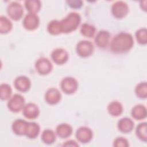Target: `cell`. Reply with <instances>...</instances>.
Masks as SVG:
<instances>
[{
    "instance_id": "obj_1",
    "label": "cell",
    "mask_w": 147,
    "mask_h": 147,
    "mask_svg": "<svg viewBox=\"0 0 147 147\" xmlns=\"http://www.w3.org/2000/svg\"><path fill=\"white\" fill-rule=\"evenodd\" d=\"M133 45V38L129 33L121 32L117 34L111 42V49L115 53H124Z\"/></svg>"
},
{
    "instance_id": "obj_2",
    "label": "cell",
    "mask_w": 147,
    "mask_h": 147,
    "mask_svg": "<svg viewBox=\"0 0 147 147\" xmlns=\"http://www.w3.org/2000/svg\"><path fill=\"white\" fill-rule=\"evenodd\" d=\"M80 22V17L76 13H69L60 22L61 32L69 33L75 30Z\"/></svg>"
},
{
    "instance_id": "obj_3",
    "label": "cell",
    "mask_w": 147,
    "mask_h": 147,
    "mask_svg": "<svg viewBox=\"0 0 147 147\" xmlns=\"http://www.w3.org/2000/svg\"><path fill=\"white\" fill-rule=\"evenodd\" d=\"M24 97L20 94H17L10 98L7 103V107L13 112H18L24 108Z\"/></svg>"
},
{
    "instance_id": "obj_4",
    "label": "cell",
    "mask_w": 147,
    "mask_h": 147,
    "mask_svg": "<svg viewBox=\"0 0 147 147\" xmlns=\"http://www.w3.org/2000/svg\"><path fill=\"white\" fill-rule=\"evenodd\" d=\"M94 50V46L91 42L87 40L80 41L76 46L78 54L83 57L91 55Z\"/></svg>"
},
{
    "instance_id": "obj_5",
    "label": "cell",
    "mask_w": 147,
    "mask_h": 147,
    "mask_svg": "<svg viewBox=\"0 0 147 147\" xmlns=\"http://www.w3.org/2000/svg\"><path fill=\"white\" fill-rule=\"evenodd\" d=\"M111 11L113 16L118 18L125 17L128 11L127 4L122 1H117L112 5Z\"/></svg>"
},
{
    "instance_id": "obj_6",
    "label": "cell",
    "mask_w": 147,
    "mask_h": 147,
    "mask_svg": "<svg viewBox=\"0 0 147 147\" xmlns=\"http://www.w3.org/2000/svg\"><path fill=\"white\" fill-rule=\"evenodd\" d=\"M61 88L66 94H72L77 90V81L72 77H66L61 82Z\"/></svg>"
},
{
    "instance_id": "obj_7",
    "label": "cell",
    "mask_w": 147,
    "mask_h": 147,
    "mask_svg": "<svg viewBox=\"0 0 147 147\" xmlns=\"http://www.w3.org/2000/svg\"><path fill=\"white\" fill-rule=\"evenodd\" d=\"M9 17L14 20H18L21 18L24 12L22 6L16 2H11L7 8Z\"/></svg>"
},
{
    "instance_id": "obj_8",
    "label": "cell",
    "mask_w": 147,
    "mask_h": 147,
    "mask_svg": "<svg viewBox=\"0 0 147 147\" xmlns=\"http://www.w3.org/2000/svg\"><path fill=\"white\" fill-rule=\"evenodd\" d=\"M36 68L39 74L45 75L51 71L52 65L51 62L48 59L42 57L36 61Z\"/></svg>"
},
{
    "instance_id": "obj_9",
    "label": "cell",
    "mask_w": 147,
    "mask_h": 147,
    "mask_svg": "<svg viewBox=\"0 0 147 147\" xmlns=\"http://www.w3.org/2000/svg\"><path fill=\"white\" fill-rule=\"evenodd\" d=\"M76 137L80 142L87 143L92 139V132L91 130L87 127H81L77 130Z\"/></svg>"
},
{
    "instance_id": "obj_10",
    "label": "cell",
    "mask_w": 147,
    "mask_h": 147,
    "mask_svg": "<svg viewBox=\"0 0 147 147\" xmlns=\"http://www.w3.org/2000/svg\"><path fill=\"white\" fill-rule=\"evenodd\" d=\"M39 24V18L36 14L29 13L24 18L23 25L28 30H34L36 29Z\"/></svg>"
},
{
    "instance_id": "obj_11",
    "label": "cell",
    "mask_w": 147,
    "mask_h": 147,
    "mask_svg": "<svg viewBox=\"0 0 147 147\" xmlns=\"http://www.w3.org/2000/svg\"><path fill=\"white\" fill-rule=\"evenodd\" d=\"M51 56L54 62L58 64H62L65 63L68 58L67 52L61 48L54 50L51 54Z\"/></svg>"
},
{
    "instance_id": "obj_12",
    "label": "cell",
    "mask_w": 147,
    "mask_h": 147,
    "mask_svg": "<svg viewBox=\"0 0 147 147\" xmlns=\"http://www.w3.org/2000/svg\"><path fill=\"white\" fill-rule=\"evenodd\" d=\"M22 113L26 118L33 119L38 115L39 109L34 103H29L24 106Z\"/></svg>"
},
{
    "instance_id": "obj_13",
    "label": "cell",
    "mask_w": 147,
    "mask_h": 147,
    "mask_svg": "<svg viewBox=\"0 0 147 147\" xmlns=\"http://www.w3.org/2000/svg\"><path fill=\"white\" fill-rule=\"evenodd\" d=\"M110 33L106 30H101L99 32L95 38V41L98 47L100 48L106 47L110 39Z\"/></svg>"
},
{
    "instance_id": "obj_14",
    "label": "cell",
    "mask_w": 147,
    "mask_h": 147,
    "mask_svg": "<svg viewBox=\"0 0 147 147\" xmlns=\"http://www.w3.org/2000/svg\"><path fill=\"white\" fill-rule=\"evenodd\" d=\"M14 86L18 90L25 92L30 87V81L27 77L21 76L15 79Z\"/></svg>"
},
{
    "instance_id": "obj_15",
    "label": "cell",
    "mask_w": 147,
    "mask_h": 147,
    "mask_svg": "<svg viewBox=\"0 0 147 147\" xmlns=\"http://www.w3.org/2000/svg\"><path fill=\"white\" fill-rule=\"evenodd\" d=\"M61 98V94L59 90L55 88L49 89L45 94L46 101L51 104L55 105L58 103Z\"/></svg>"
},
{
    "instance_id": "obj_16",
    "label": "cell",
    "mask_w": 147,
    "mask_h": 147,
    "mask_svg": "<svg viewBox=\"0 0 147 147\" xmlns=\"http://www.w3.org/2000/svg\"><path fill=\"white\" fill-rule=\"evenodd\" d=\"M28 123L21 119L16 120L12 125L13 132L17 135H25Z\"/></svg>"
},
{
    "instance_id": "obj_17",
    "label": "cell",
    "mask_w": 147,
    "mask_h": 147,
    "mask_svg": "<svg viewBox=\"0 0 147 147\" xmlns=\"http://www.w3.org/2000/svg\"><path fill=\"white\" fill-rule=\"evenodd\" d=\"M119 130L125 133L130 132L134 127L133 121L128 118H123L121 119L118 123Z\"/></svg>"
},
{
    "instance_id": "obj_18",
    "label": "cell",
    "mask_w": 147,
    "mask_h": 147,
    "mask_svg": "<svg viewBox=\"0 0 147 147\" xmlns=\"http://www.w3.org/2000/svg\"><path fill=\"white\" fill-rule=\"evenodd\" d=\"M72 131V127L67 123H61L56 127V133L61 138H67L71 134Z\"/></svg>"
},
{
    "instance_id": "obj_19",
    "label": "cell",
    "mask_w": 147,
    "mask_h": 147,
    "mask_svg": "<svg viewBox=\"0 0 147 147\" xmlns=\"http://www.w3.org/2000/svg\"><path fill=\"white\" fill-rule=\"evenodd\" d=\"M40 127L38 125L34 122H28L25 135L29 138H36L39 133Z\"/></svg>"
},
{
    "instance_id": "obj_20",
    "label": "cell",
    "mask_w": 147,
    "mask_h": 147,
    "mask_svg": "<svg viewBox=\"0 0 147 147\" xmlns=\"http://www.w3.org/2000/svg\"><path fill=\"white\" fill-rule=\"evenodd\" d=\"M132 117L137 119H141L146 117V108L141 105L134 106L131 110Z\"/></svg>"
},
{
    "instance_id": "obj_21",
    "label": "cell",
    "mask_w": 147,
    "mask_h": 147,
    "mask_svg": "<svg viewBox=\"0 0 147 147\" xmlns=\"http://www.w3.org/2000/svg\"><path fill=\"white\" fill-rule=\"evenodd\" d=\"M122 105L117 101L111 102L108 106V111L109 113L113 116H118L122 112Z\"/></svg>"
},
{
    "instance_id": "obj_22",
    "label": "cell",
    "mask_w": 147,
    "mask_h": 147,
    "mask_svg": "<svg viewBox=\"0 0 147 147\" xmlns=\"http://www.w3.org/2000/svg\"><path fill=\"white\" fill-rule=\"evenodd\" d=\"M12 28L11 21L6 17L1 16L0 17V32L1 33H6L10 31Z\"/></svg>"
},
{
    "instance_id": "obj_23",
    "label": "cell",
    "mask_w": 147,
    "mask_h": 147,
    "mask_svg": "<svg viewBox=\"0 0 147 147\" xmlns=\"http://www.w3.org/2000/svg\"><path fill=\"white\" fill-rule=\"evenodd\" d=\"M41 138L44 143L47 144H51L55 141L56 136L52 130L47 129L42 132Z\"/></svg>"
},
{
    "instance_id": "obj_24",
    "label": "cell",
    "mask_w": 147,
    "mask_h": 147,
    "mask_svg": "<svg viewBox=\"0 0 147 147\" xmlns=\"http://www.w3.org/2000/svg\"><path fill=\"white\" fill-rule=\"evenodd\" d=\"M95 28L90 24H88L87 23L83 24L80 29V32L82 34L86 37H92L94 36L95 33Z\"/></svg>"
},
{
    "instance_id": "obj_25",
    "label": "cell",
    "mask_w": 147,
    "mask_h": 147,
    "mask_svg": "<svg viewBox=\"0 0 147 147\" xmlns=\"http://www.w3.org/2000/svg\"><path fill=\"white\" fill-rule=\"evenodd\" d=\"M136 134L137 137L144 141V142L146 141L147 136H146V123H140L136 129Z\"/></svg>"
},
{
    "instance_id": "obj_26",
    "label": "cell",
    "mask_w": 147,
    "mask_h": 147,
    "mask_svg": "<svg viewBox=\"0 0 147 147\" xmlns=\"http://www.w3.org/2000/svg\"><path fill=\"white\" fill-rule=\"evenodd\" d=\"M40 2L38 1H26L25 6L30 13L36 14L40 8Z\"/></svg>"
},
{
    "instance_id": "obj_27",
    "label": "cell",
    "mask_w": 147,
    "mask_h": 147,
    "mask_svg": "<svg viewBox=\"0 0 147 147\" xmlns=\"http://www.w3.org/2000/svg\"><path fill=\"white\" fill-rule=\"evenodd\" d=\"M48 32L52 34H57L61 32L60 21L53 20L49 22L48 25Z\"/></svg>"
},
{
    "instance_id": "obj_28",
    "label": "cell",
    "mask_w": 147,
    "mask_h": 147,
    "mask_svg": "<svg viewBox=\"0 0 147 147\" xmlns=\"http://www.w3.org/2000/svg\"><path fill=\"white\" fill-rule=\"evenodd\" d=\"M137 95L141 98H145L147 95V85L146 82H142L138 84L136 88Z\"/></svg>"
},
{
    "instance_id": "obj_29",
    "label": "cell",
    "mask_w": 147,
    "mask_h": 147,
    "mask_svg": "<svg viewBox=\"0 0 147 147\" xmlns=\"http://www.w3.org/2000/svg\"><path fill=\"white\" fill-rule=\"evenodd\" d=\"M11 94V89L7 84H2L0 87V96L1 99H7L10 98Z\"/></svg>"
},
{
    "instance_id": "obj_30",
    "label": "cell",
    "mask_w": 147,
    "mask_h": 147,
    "mask_svg": "<svg viewBox=\"0 0 147 147\" xmlns=\"http://www.w3.org/2000/svg\"><path fill=\"white\" fill-rule=\"evenodd\" d=\"M137 40L141 44H145L147 41L146 29L145 28L138 30L136 34Z\"/></svg>"
},
{
    "instance_id": "obj_31",
    "label": "cell",
    "mask_w": 147,
    "mask_h": 147,
    "mask_svg": "<svg viewBox=\"0 0 147 147\" xmlns=\"http://www.w3.org/2000/svg\"><path fill=\"white\" fill-rule=\"evenodd\" d=\"M128 145H129V144L127 141L123 137H118L115 140L114 142V146L126 147V146H128Z\"/></svg>"
},
{
    "instance_id": "obj_32",
    "label": "cell",
    "mask_w": 147,
    "mask_h": 147,
    "mask_svg": "<svg viewBox=\"0 0 147 147\" xmlns=\"http://www.w3.org/2000/svg\"><path fill=\"white\" fill-rule=\"evenodd\" d=\"M67 2L70 6L74 8H79L82 5V2L81 1H69Z\"/></svg>"
},
{
    "instance_id": "obj_33",
    "label": "cell",
    "mask_w": 147,
    "mask_h": 147,
    "mask_svg": "<svg viewBox=\"0 0 147 147\" xmlns=\"http://www.w3.org/2000/svg\"><path fill=\"white\" fill-rule=\"evenodd\" d=\"M64 146H79V145L75 141L73 140H69L68 141H66L64 144Z\"/></svg>"
}]
</instances>
